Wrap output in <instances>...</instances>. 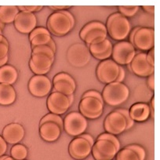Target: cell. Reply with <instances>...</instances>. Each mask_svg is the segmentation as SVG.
Wrapping results in <instances>:
<instances>
[{
  "label": "cell",
  "mask_w": 160,
  "mask_h": 160,
  "mask_svg": "<svg viewBox=\"0 0 160 160\" xmlns=\"http://www.w3.org/2000/svg\"><path fill=\"white\" fill-rule=\"evenodd\" d=\"M105 26L111 38L119 42L125 39L131 31V24L129 20L119 13L110 15Z\"/></svg>",
  "instance_id": "obj_1"
},
{
  "label": "cell",
  "mask_w": 160,
  "mask_h": 160,
  "mask_svg": "<svg viewBox=\"0 0 160 160\" xmlns=\"http://www.w3.org/2000/svg\"><path fill=\"white\" fill-rule=\"evenodd\" d=\"M101 96L106 104L115 107L127 101L130 96V90L122 82H114L105 86Z\"/></svg>",
  "instance_id": "obj_2"
},
{
  "label": "cell",
  "mask_w": 160,
  "mask_h": 160,
  "mask_svg": "<svg viewBox=\"0 0 160 160\" xmlns=\"http://www.w3.org/2000/svg\"><path fill=\"white\" fill-rule=\"evenodd\" d=\"M79 36L87 46L99 43L107 38V28L100 21H91L81 29Z\"/></svg>",
  "instance_id": "obj_3"
},
{
  "label": "cell",
  "mask_w": 160,
  "mask_h": 160,
  "mask_svg": "<svg viewBox=\"0 0 160 160\" xmlns=\"http://www.w3.org/2000/svg\"><path fill=\"white\" fill-rule=\"evenodd\" d=\"M74 26L69 18L61 11H56L52 13L47 21V28L50 34L57 36H63L71 32Z\"/></svg>",
  "instance_id": "obj_4"
},
{
  "label": "cell",
  "mask_w": 160,
  "mask_h": 160,
  "mask_svg": "<svg viewBox=\"0 0 160 160\" xmlns=\"http://www.w3.org/2000/svg\"><path fill=\"white\" fill-rule=\"evenodd\" d=\"M64 121V130L72 137H78L86 131L88 126L87 120L79 112H72L68 114Z\"/></svg>",
  "instance_id": "obj_5"
},
{
  "label": "cell",
  "mask_w": 160,
  "mask_h": 160,
  "mask_svg": "<svg viewBox=\"0 0 160 160\" xmlns=\"http://www.w3.org/2000/svg\"><path fill=\"white\" fill-rule=\"evenodd\" d=\"M133 46L127 41H120L112 47V57L113 61L118 65L130 64L136 55Z\"/></svg>",
  "instance_id": "obj_6"
},
{
  "label": "cell",
  "mask_w": 160,
  "mask_h": 160,
  "mask_svg": "<svg viewBox=\"0 0 160 160\" xmlns=\"http://www.w3.org/2000/svg\"><path fill=\"white\" fill-rule=\"evenodd\" d=\"M130 43L139 50H150L155 45V31L151 28L138 27Z\"/></svg>",
  "instance_id": "obj_7"
},
{
  "label": "cell",
  "mask_w": 160,
  "mask_h": 160,
  "mask_svg": "<svg viewBox=\"0 0 160 160\" xmlns=\"http://www.w3.org/2000/svg\"><path fill=\"white\" fill-rule=\"evenodd\" d=\"M119 72V65L113 60H104L99 64L96 70L97 77L103 83L109 84L116 80Z\"/></svg>",
  "instance_id": "obj_8"
},
{
  "label": "cell",
  "mask_w": 160,
  "mask_h": 160,
  "mask_svg": "<svg viewBox=\"0 0 160 160\" xmlns=\"http://www.w3.org/2000/svg\"><path fill=\"white\" fill-rule=\"evenodd\" d=\"M104 104L93 98H82L79 103V113L86 118L96 119L103 113Z\"/></svg>",
  "instance_id": "obj_9"
},
{
  "label": "cell",
  "mask_w": 160,
  "mask_h": 160,
  "mask_svg": "<svg viewBox=\"0 0 160 160\" xmlns=\"http://www.w3.org/2000/svg\"><path fill=\"white\" fill-rule=\"evenodd\" d=\"M28 90L33 96L42 98L51 91L52 82L46 75H34L29 80Z\"/></svg>",
  "instance_id": "obj_10"
},
{
  "label": "cell",
  "mask_w": 160,
  "mask_h": 160,
  "mask_svg": "<svg viewBox=\"0 0 160 160\" xmlns=\"http://www.w3.org/2000/svg\"><path fill=\"white\" fill-rule=\"evenodd\" d=\"M104 127L108 133L115 136L126 131L127 121L122 114L114 111L106 116Z\"/></svg>",
  "instance_id": "obj_11"
},
{
  "label": "cell",
  "mask_w": 160,
  "mask_h": 160,
  "mask_svg": "<svg viewBox=\"0 0 160 160\" xmlns=\"http://www.w3.org/2000/svg\"><path fill=\"white\" fill-rule=\"evenodd\" d=\"M91 152L95 160H112L118 153V151L110 141L100 140L94 143Z\"/></svg>",
  "instance_id": "obj_12"
},
{
  "label": "cell",
  "mask_w": 160,
  "mask_h": 160,
  "mask_svg": "<svg viewBox=\"0 0 160 160\" xmlns=\"http://www.w3.org/2000/svg\"><path fill=\"white\" fill-rule=\"evenodd\" d=\"M128 65L130 70L138 76H149L155 72V68L148 64L146 58V53L144 52H138L133 61Z\"/></svg>",
  "instance_id": "obj_13"
},
{
  "label": "cell",
  "mask_w": 160,
  "mask_h": 160,
  "mask_svg": "<svg viewBox=\"0 0 160 160\" xmlns=\"http://www.w3.org/2000/svg\"><path fill=\"white\" fill-rule=\"evenodd\" d=\"M47 108L51 113L62 115L71 107L68 98L62 93L53 92L47 98Z\"/></svg>",
  "instance_id": "obj_14"
},
{
  "label": "cell",
  "mask_w": 160,
  "mask_h": 160,
  "mask_svg": "<svg viewBox=\"0 0 160 160\" xmlns=\"http://www.w3.org/2000/svg\"><path fill=\"white\" fill-rule=\"evenodd\" d=\"M53 61L42 53H32L29 67L35 75H44L50 72Z\"/></svg>",
  "instance_id": "obj_15"
},
{
  "label": "cell",
  "mask_w": 160,
  "mask_h": 160,
  "mask_svg": "<svg viewBox=\"0 0 160 160\" xmlns=\"http://www.w3.org/2000/svg\"><path fill=\"white\" fill-rule=\"evenodd\" d=\"M14 27L21 33H31L35 28L37 18L35 13L27 12H19L15 18Z\"/></svg>",
  "instance_id": "obj_16"
},
{
  "label": "cell",
  "mask_w": 160,
  "mask_h": 160,
  "mask_svg": "<svg viewBox=\"0 0 160 160\" xmlns=\"http://www.w3.org/2000/svg\"><path fill=\"white\" fill-rule=\"evenodd\" d=\"M92 147L90 143L83 138L77 137L71 141L68 152L71 156L75 159H83L91 153Z\"/></svg>",
  "instance_id": "obj_17"
},
{
  "label": "cell",
  "mask_w": 160,
  "mask_h": 160,
  "mask_svg": "<svg viewBox=\"0 0 160 160\" xmlns=\"http://www.w3.org/2000/svg\"><path fill=\"white\" fill-rule=\"evenodd\" d=\"M24 129L19 123H10L4 127L2 130V138L10 144H18L24 137Z\"/></svg>",
  "instance_id": "obj_18"
},
{
  "label": "cell",
  "mask_w": 160,
  "mask_h": 160,
  "mask_svg": "<svg viewBox=\"0 0 160 160\" xmlns=\"http://www.w3.org/2000/svg\"><path fill=\"white\" fill-rule=\"evenodd\" d=\"M88 47L90 53L96 59L104 61V60H108L112 56L113 46L110 40L107 38L101 42L90 45L88 46Z\"/></svg>",
  "instance_id": "obj_19"
},
{
  "label": "cell",
  "mask_w": 160,
  "mask_h": 160,
  "mask_svg": "<svg viewBox=\"0 0 160 160\" xmlns=\"http://www.w3.org/2000/svg\"><path fill=\"white\" fill-rule=\"evenodd\" d=\"M61 129L58 124L48 122L39 126V134L47 142L56 141L61 136Z\"/></svg>",
  "instance_id": "obj_20"
},
{
  "label": "cell",
  "mask_w": 160,
  "mask_h": 160,
  "mask_svg": "<svg viewBox=\"0 0 160 160\" xmlns=\"http://www.w3.org/2000/svg\"><path fill=\"white\" fill-rule=\"evenodd\" d=\"M129 113L133 121L144 122L148 118L150 115V108L147 104L137 103L131 106Z\"/></svg>",
  "instance_id": "obj_21"
},
{
  "label": "cell",
  "mask_w": 160,
  "mask_h": 160,
  "mask_svg": "<svg viewBox=\"0 0 160 160\" xmlns=\"http://www.w3.org/2000/svg\"><path fill=\"white\" fill-rule=\"evenodd\" d=\"M18 78L17 69L13 66L6 64L0 68V83L12 86Z\"/></svg>",
  "instance_id": "obj_22"
},
{
  "label": "cell",
  "mask_w": 160,
  "mask_h": 160,
  "mask_svg": "<svg viewBox=\"0 0 160 160\" xmlns=\"http://www.w3.org/2000/svg\"><path fill=\"white\" fill-rule=\"evenodd\" d=\"M16 98V91L12 86L0 83V105H10L14 103Z\"/></svg>",
  "instance_id": "obj_23"
},
{
  "label": "cell",
  "mask_w": 160,
  "mask_h": 160,
  "mask_svg": "<svg viewBox=\"0 0 160 160\" xmlns=\"http://www.w3.org/2000/svg\"><path fill=\"white\" fill-rule=\"evenodd\" d=\"M19 12L18 7H13V6L0 7V21L4 24L13 23Z\"/></svg>",
  "instance_id": "obj_24"
},
{
  "label": "cell",
  "mask_w": 160,
  "mask_h": 160,
  "mask_svg": "<svg viewBox=\"0 0 160 160\" xmlns=\"http://www.w3.org/2000/svg\"><path fill=\"white\" fill-rule=\"evenodd\" d=\"M30 41L32 48L39 47V46H48L54 53L56 51L55 42L53 38H51L50 34H38V35H35Z\"/></svg>",
  "instance_id": "obj_25"
},
{
  "label": "cell",
  "mask_w": 160,
  "mask_h": 160,
  "mask_svg": "<svg viewBox=\"0 0 160 160\" xmlns=\"http://www.w3.org/2000/svg\"><path fill=\"white\" fill-rule=\"evenodd\" d=\"M75 89L72 87L71 84L68 83L66 82H58L56 83L53 84V89H52V93L53 92H58V93H62L65 96L68 97L70 95L74 94Z\"/></svg>",
  "instance_id": "obj_26"
},
{
  "label": "cell",
  "mask_w": 160,
  "mask_h": 160,
  "mask_svg": "<svg viewBox=\"0 0 160 160\" xmlns=\"http://www.w3.org/2000/svg\"><path fill=\"white\" fill-rule=\"evenodd\" d=\"M10 154L14 160H24L28 155L27 148L23 144H15L12 147Z\"/></svg>",
  "instance_id": "obj_27"
},
{
  "label": "cell",
  "mask_w": 160,
  "mask_h": 160,
  "mask_svg": "<svg viewBox=\"0 0 160 160\" xmlns=\"http://www.w3.org/2000/svg\"><path fill=\"white\" fill-rule=\"evenodd\" d=\"M54 122V123L58 124V125L60 127V128L62 130L63 126H64V121H63L62 118H61L60 115H55V114H53V113L47 114V115H46L45 116L42 117V118L41 119V121H40L39 122V126L45 123V122Z\"/></svg>",
  "instance_id": "obj_28"
},
{
  "label": "cell",
  "mask_w": 160,
  "mask_h": 160,
  "mask_svg": "<svg viewBox=\"0 0 160 160\" xmlns=\"http://www.w3.org/2000/svg\"><path fill=\"white\" fill-rule=\"evenodd\" d=\"M58 82H66L68 83L71 84L74 89L76 88V82H75V79L68 73L61 72V73L57 74L53 79V84L56 83Z\"/></svg>",
  "instance_id": "obj_29"
},
{
  "label": "cell",
  "mask_w": 160,
  "mask_h": 160,
  "mask_svg": "<svg viewBox=\"0 0 160 160\" xmlns=\"http://www.w3.org/2000/svg\"><path fill=\"white\" fill-rule=\"evenodd\" d=\"M115 156L116 160H139L136 154L127 148L118 152Z\"/></svg>",
  "instance_id": "obj_30"
},
{
  "label": "cell",
  "mask_w": 160,
  "mask_h": 160,
  "mask_svg": "<svg viewBox=\"0 0 160 160\" xmlns=\"http://www.w3.org/2000/svg\"><path fill=\"white\" fill-rule=\"evenodd\" d=\"M32 53H42V54L48 57L52 61H54L55 53L48 46H39V47H34V48H32Z\"/></svg>",
  "instance_id": "obj_31"
},
{
  "label": "cell",
  "mask_w": 160,
  "mask_h": 160,
  "mask_svg": "<svg viewBox=\"0 0 160 160\" xmlns=\"http://www.w3.org/2000/svg\"><path fill=\"white\" fill-rule=\"evenodd\" d=\"M100 140H105V141H110L111 143H112V144L115 146V148H116L118 152L120 151V142L118 140V138H117L115 135L110 134V133H102V134H101L98 138H97V141H100Z\"/></svg>",
  "instance_id": "obj_32"
},
{
  "label": "cell",
  "mask_w": 160,
  "mask_h": 160,
  "mask_svg": "<svg viewBox=\"0 0 160 160\" xmlns=\"http://www.w3.org/2000/svg\"><path fill=\"white\" fill-rule=\"evenodd\" d=\"M118 9L119 13L127 18L136 14L139 10V7H118Z\"/></svg>",
  "instance_id": "obj_33"
},
{
  "label": "cell",
  "mask_w": 160,
  "mask_h": 160,
  "mask_svg": "<svg viewBox=\"0 0 160 160\" xmlns=\"http://www.w3.org/2000/svg\"><path fill=\"white\" fill-rule=\"evenodd\" d=\"M127 148L130 149V150L133 151L135 154L137 155V156L138 157L139 160H144L146 157V152L144 150V148H142L141 146L138 145V144H130V145L127 146Z\"/></svg>",
  "instance_id": "obj_34"
},
{
  "label": "cell",
  "mask_w": 160,
  "mask_h": 160,
  "mask_svg": "<svg viewBox=\"0 0 160 160\" xmlns=\"http://www.w3.org/2000/svg\"><path fill=\"white\" fill-rule=\"evenodd\" d=\"M115 111V112H118V113L122 114V115H123L124 118H125L126 121H127V128H126V130H130V128H132V127H133V125H134V121H133L131 118V117H130V113H129V110L124 108H118Z\"/></svg>",
  "instance_id": "obj_35"
},
{
  "label": "cell",
  "mask_w": 160,
  "mask_h": 160,
  "mask_svg": "<svg viewBox=\"0 0 160 160\" xmlns=\"http://www.w3.org/2000/svg\"><path fill=\"white\" fill-rule=\"evenodd\" d=\"M20 12H27V13H34V12L39 11L42 9V7L38 6H23V7H18Z\"/></svg>",
  "instance_id": "obj_36"
},
{
  "label": "cell",
  "mask_w": 160,
  "mask_h": 160,
  "mask_svg": "<svg viewBox=\"0 0 160 160\" xmlns=\"http://www.w3.org/2000/svg\"><path fill=\"white\" fill-rule=\"evenodd\" d=\"M88 97H90V98H96V99H98V101H100L101 103L104 104V101H103L102 96H101V94L99 93V92L96 91V90H89V91L84 93L83 95H82V98H88Z\"/></svg>",
  "instance_id": "obj_37"
},
{
  "label": "cell",
  "mask_w": 160,
  "mask_h": 160,
  "mask_svg": "<svg viewBox=\"0 0 160 160\" xmlns=\"http://www.w3.org/2000/svg\"><path fill=\"white\" fill-rule=\"evenodd\" d=\"M38 34H50V33L48 31V29H47L46 28H43V27L35 28L31 32L30 35H29V39L32 40L35 35H38Z\"/></svg>",
  "instance_id": "obj_38"
},
{
  "label": "cell",
  "mask_w": 160,
  "mask_h": 160,
  "mask_svg": "<svg viewBox=\"0 0 160 160\" xmlns=\"http://www.w3.org/2000/svg\"><path fill=\"white\" fill-rule=\"evenodd\" d=\"M146 58L148 64L152 67L155 68V48L151 49L148 53H146Z\"/></svg>",
  "instance_id": "obj_39"
},
{
  "label": "cell",
  "mask_w": 160,
  "mask_h": 160,
  "mask_svg": "<svg viewBox=\"0 0 160 160\" xmlns=\"http://www.w3.org/2000/svg\"><path fill=\"white\" fill-rule=\"evenodd\" d=\"M9 46L0 42V59L9 56Z\"/></svg>",
  "instance_id": "obj_40"
},
{
  "label": "cell",
  "mask_w": 160,
  "mask_h": 160,
  "mask_svg": "<svg viewBox=\"0 0 160 160\" xmlns=\"http://www.w3.org/2000/svg\"><path fill=\"white\" fill-rule=\"evenodd\" d=\"M7 151V144L2 136H0V157L5 155Z\"/></svg>",
  "instance_id": "obj_41"
},
{
  "label": "cell",
  "mask_w": 160,
  "mask_h": 160,
  "mask_svg": "<svg viewBox=\"0 0 160 160\" xmlns=\"http://www.w3.org/2000/svg\"><path fill=\"white\" fill-rule=\"evenodd\" d=\"M125 70H124L123 68L122 67V66L119 65V72H118V77H117L116 80H115V82H122V81L124 80V78H125Z\"/></svg>",
  "instance_id": "obj_42"
},
{
  "label": "cell",
  "mask_w": 160,
  "mask_h": 160,
  "mask_svg": "<svg viewBox=\"0 0 160 160\" xmlns=\"http://www.w3.org/2000/svg\"><path fill=\"white\" fill-rule=\"evenodd\" d=\"M147 83L151 90H155V74H152L151 75H149L147 79Z\"/></svg>",
  "instance_id": "obj_43"
},
{
  "label": "cell",
  "mask_w": 160,
  "mask_h": 160,
  "mask_svg": "<svg viewBox=\"0 0 160 160\" xmlns=\"http://www.w3.org/2000/svg\"><path fill=\"white\" fill-rule=\"evenodd\" d=\"M79 138H83V139H85L86 141H88L89 143H90V144L91 145V147H93V144H94V140H93V137L91 136V135L88 134V133H82V134H81L80 136H78Z\"/></svg>",
  "instance_id": "obj_44"
},
{
  "label": "cell",
  "mask_w": 160,
  "mask_h": 160,
  "mask_svg": "<svg viewBox=\"0 0 160 160\" xmlns=\"http://www.w3.org/2000/svg\"><path fill=\"white\" fill-rule=\"evenodd\" d=\"M70 7L69 6H52V7H50V8L53 10L61 11V10H67V9H69Z\"/></svg>",
  "instance_id": "obj_45"
},
{
  "label": "cell",
  "mask_w": 160,
  "mask_h": 160,
  "mask_svg": "<svg viewBox=\"0 0 160 160\" xmlns=\"http://www.w3.org/2000/svg\"><path fill=\"white\" fill-rule=\"evenodd\" d=\"M149 108H150V114L154 118H155V97H153L151 101V106H149Z\"/></svg>",
  "instance_id": "obj_46"
},
{
  "label": "cell",
  "mask_w": 160,
  "mask_h": 160,
  "mask_svg": "<svg viewBox=\"0 0 160 160\" xmlns=\"http://www.w3.org/2000/svg\"><path fill=\"white\" fill-rule=\"evenodd\" d=\"M142 8L143 10H145L148 13H152L153 14L155 13V7L154 6H144V7H142Z\"/></svg>",
  "instance_id": "obj_47"
},
{
  "label": "cell",
  "mask_w": 160,
  "mask_h": 160,
  "mask_svg": "<svg viewBox=\"0 0 160 160\" xmlns=\"http://www.w3.org/2000/svg\"><path fill=\"white\" fill-rule=\"evenodd\" d=\"M62 12L64 13V14L66 15V16L68 17V18H69V20H70L71 22H72V25H73V26L75 25V18H74L73 15H72V13H70V12L68 11V10H62Z\"/></svg>",
  "instance_id": "obj_48"
},
{
  "label": "cell",
  "mask_w": 160,
  "mask_h": 160,
  "mask_svg": "<svg viewBox=\"0 0 160 160\" xmlns=\"http://www.w3.org/2000/svg\"><path fill=\"white\" fill-rule=\"evenodd\" d=\"M8 61H9V56H7L6 58H2V59H0V68L6 65L7 63L8 62Z\"/></svg>",
  "instance_id": "obj_49"
},
{
  "label": "cell",
  "mask_w": 160,
  "mask_h": 160,
  "mask_svg": "<svg viewBox=\"0 0 160 160\" xmlns=\"http://www.w3.org/2000/svg\"><path fill=\"white\" fill-rule=\"evenodd\" d=\"M0 42H2V43L6 44V45L9 46V42L7 40V38L3 36V35H0Z\"/></svg>",
  "instance_id": "obj_50"
},
{
  "label": "cell",
  "mask_w": 160,
  "mask_h": 160,
  "mask_svg": "<svg viewBox=\"0 0 160 160\" xmlns=\"http://www.w3.org/2000/svg\"><path fill=\"white\" fill-rule=\"evenodd\" d=\"M0 160H14L12 157L8 156V155H2V157H0Z\"/></svg>",
  "instance_id": "obj_51"
},
{
  "label": "cell",
  "mask_w": 160,
  "mask_h": 160,
  "mask_svg": "<svg viewBox=\"0 0 160 160\" xmlns=\"http://www.w3.org/2000/svg\"><path fill=\"white\" fill-rule=\"evenodd\" d=\"M68 101H69V103H70V105H72V104H73V101H74V94L70 95V96L68 97Z\"/></svg>",
  "instance_id": "obj_52"
},
{
  "label": "cell",
  "mask_w": 160,
  "mask_h": 160,
  "mask_svg": "<svg viewBox=\"0 0 160 160\" xmlns=\"http://www.w3.org/2000/svg\"><path fill=\"white\" fill-rule=\"evenodd\" d=\"M4 27H5V24H2V23L1 22V21H0V28L3 29V28H4Z\"/></svg>",
  "instance_id": "obj_53"
},
{
  "label": "cell",
  "mask_w": 160,
  "mask_h": 160,
  "mask_svg": "<svg viewBox=\"0 0 160 160\" xmlns=\"http://www.w3.org/2000/svg\"><path fill=\"white\" fill-rule=\"evenodd\" d=\"M0 35H2V29L0 28Z\"/></svg>",
  "instance_id": "obj_54"
},
{
  "label": "cell",
  "mask_w": 160,
  "mask_h": 160,
  "mask_svg": "<svg viewBox=\"0 0 160 160\" xmlns=\"http://www.w3.org/2000/svg\"><path fill=\"white\" fill-rule=\"evenodd\" d=\"M24 160H26V159H24Z\"/></svg>",
  "instance_id": "obj_55"
}]
</instances>
